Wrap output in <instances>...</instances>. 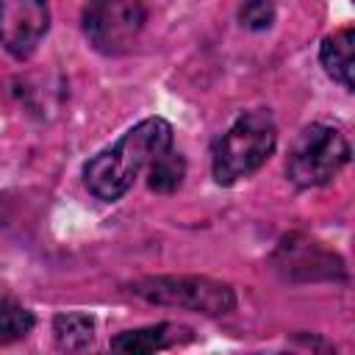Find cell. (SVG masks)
<instances>
[{"instance_id": "5", "label": "cell", "mask_w": 355, "mask_h": 355, "mask_svg": "<svg viewBox=\"0 0 355 355\" xmlns=\"http://www.w3.org/2000/svg\"><path fill=\"white\" fill-rule=\"evenodd\" d=\"M144 0H86L83 6V33L105 55L125 53L144 28Z\"/></svg>"}, {"instance_id": "1", "label": "cell", "mask_w": 355, "mask_h": 355, "mask_svg": "<svg viewBox=\"0 0 355 355\" xmlns=\"http://www.w3.org/2000/svg\"><path fill=\"white\" fill-rule=\"evenodd\" d=\"M172 144V125L161 116H147L133 125L114 147L100 150L83 166L86 189L105 202L119 200L133 180L153 164L158 153Z\"/></svg>"}, {"instance_id": "8", "label": "cell", "mask_w": 355, "mask_h": 355, "mask_svg": "<svg viewBox=\"0 0 355 355\" xmlns=\"http://www.w3.org/2000/svg\"><path fill=\"white\" fill-rule=\"evenodd\" d=\"M352 47H355V31H352V25H344L336 33L324 36L322 39V47H319V61H322L324 72L336 83H341L347 92L355 86L352 83Z\"/></svg>"}, {"instance_id": "10", "label": "cell", "mask_w": 355, "mask_h": 355, "mask_svg": "<svg viewBox=\"0 0 355 355\" xmlns=\"http://www.w3.org/2000/svg\"><path fill=\"white\" fill-rule=\"evenodd\" d=\"M53 338L61 349H83L94 338V319L89 313H58L53 319Z\"/></svg>"}, {"instance_id": "11", "label": "cell", "mask_w": 355, "mask_h": 355, "mask_svg": "<svg viewBox=\"0 0 355 355\" xmlns=\"http://www.w3.org/2000/svg\"><path fill=\"white\" fill-rule=\"evenodd\" d=\"M33 324H36V319L25 305H19L8 297H0V344L25 338L33 330Z\"/></svg>"}, {"instance_id": "3", "label": "cell", "mask_w": 355, "mask_h": 355, "mask_svg": "<svg viewBox=\"0 0 355 355\" xmlns=\"http://www.w3.org/2000/svg\"><path fill=\"white\" fill-rule=\"evenodd\" d=\"M349 161V144L344 139V133L333 125H308L291 153H288V164H286V175L294 186L300 189H313V186H324L330 183L344 164Z\"/></svg>"}, {"instance_id": "2", "label": "cell", "mask_w": 355, "mask_h": 355, "mask_svg": "<svg viewBox=\"0 0 355 355\" xmlns=\"http://www.w3.org/2000/svg\"><path fill=\"white\" fill-rule=\"evenodd\" d=\"M277 144V125L269 111H244L211 147V172L219 186H233L250 178L272 155Z\"/></svg>"}, {"instance_id": "4", "label": "cell", "mask_w": 355, "mask_h": 355, "mask_svg": "<svg viewBox=\"0 0 355 355\" xmlns=\"http://www.w3.org/2000/svg\"><path fill=\"white\" fill-rule=\"evenodd\" d=\"M130 291L147 302L175 305L208 316L230 313L236 308V294L227 283L211 277H144L130 286Z\"/></svg>"}, {"instance_id": "9", "label": "cell", "mask_w": 355, "mask_h": 355, "mask_svg": "<svg viewBox=\"0 0 355 355\" xmlns=\"http://www.w3.org/2000/svg\"><path fill=\"white\" fill-rule=\"evenodd\" d=\"M186 178V158L169 144L164 153H158L153 158V164L147 166V186L158 194H172L180 189Z\"/></svg>"}, {"instance_id": "6", "label": "cell", "mask_w": 355, "mask_h": 355, "mask_svg": "<svg viewBox=\"0 0 355 355\" xmlns=\"http://www.w3.org/2000/svg\"><path fill=\"white\" fill-rule=\"evenodd\" d=\"M50 28L47 0H0V44L14 58H28Z\"/></svg>"}, {"instance_id": "7", "label": "cell", "mask_w": 355, "mask_h": 355, "mask_svg": "<svg viewBox=\"0 0 355 355\" xmlns=\"http://www.w3.org/2000/svg\"><path fill=\"white\" fill-rule=\"evenodd\" d=\"M186 341H191V327L175 324V322H158V324H150V327L125 330V333L114 336L111 349L130 352V355H147V352H158V349L186 344Z\"/></svg>"}, {"instance_id": "12", "label": "cell", "mask_w": 355, "mask_h": 355, "mask_svg": "<svg viewBox=\"0 0 355 355\" xmlns=\"http://www.w3.org/2000/svg\"><path fill=\"white\" fill-rule=\"evenodd\" d=\"M239 22L247 31H266L275 22V6L272 0H247L239 8Z\"/></svg>"}]
</instances>
